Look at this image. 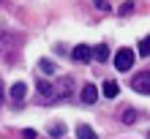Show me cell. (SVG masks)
<instances>
[{
    "label": "cell",
    "mask_w": 150,
    "mask_h": 139,
    "mask_svg": "<svg viewBox=\"0 0 150 139\" xmlns=\"http://www.w3.org/2000/svg\"><path fill=\"white\" fill-rule=\"evenodd\" d=\"M131 63H134V52L131 49H117V55H115V68H117V71H128Z\"/></svg>",
    "instance_id": "2"
},
{
    "label": "cell",
    "mask_w": 150,
    "mask_h": 139,
    "mask_svg": "<svg viewBox=\"0 0 150 139\" xmlns=\"http://www.w3.org/2000/svg\"><path fill=\"white\" fill-rule=\"evenodd\" d=\"M82 101L85 104H96V101H98V90H96V85H85V87H82Z\"/></svg>",
    "instance_id": "5"
},
{
    "label": "cell",
    "mask_w": 150,
    "mask_h": 139,
    "mask_svg": "<svg viewBox=\"0 0 150 139\" xmlns=\"http://www.w3.org/2000/svg\"><path fill=\"white\" fill-rule=\"evenodd\" d=\"M76 136H79V139H96V131H93L90 126H79V128H76Z\"/></svg>",
    "instance_id": "9"
},
{
    "label": "cell",
    "mask_w": 150,
    "mask_h": 139,
    "mask_svg": "<svg viewBox=\"0 0 150 139\" xmlns=\"http://www.w3.org/2000/svg\"><path fill=\"white\" fill-rule=\"evenodd\" d=\"M131 87H134L137 93H147V95H150V71L137 74L134 79H131Z\"/></svg>",
    "instance_id": "3"
},
{
    "label": "cell",
    "mask_w": 150,
    "mask_h": 139,
    "mask_svg": "<svg viewBox=\"0 0 150 139\" xmlns=\"http://www.w3.org/2000/svg\"><path fill=\"white\" fill-rule=\"evenodd\" d=\"M117 93H120V85L115 82V79L104 82V95H107V98H117Z\"/></svg>",
    "instance_id": "7"
},
{
    "label": "cell",
    "mask_w": 150,
    "mask_h": 139,
    "mask_svg": "<svg viewBox=\"0 0 150 139\" xmlns=\"http://www.w3.org/2000/svg\"><path fill=\"white\" fill-rule=\"evenodd\" d=\"M71 57L76 60V63H87V60L93 57V49H90V47H85V44H79V47L71 49Z\"/></svg>",
    "instance_id": "4"
},
{
    "label": "cell",
    "mask_w": 150,
    "mask_h": 139,
    "mask_svg": "<svg viewBox=\"0 0 150 139\" xmlns=\"http://www.w3.org/2000/svg\"><path fill=\"white\" fill-rule=\"evenodd\" d=\"M3 98H6V87H3V82H0V107H3Z\"/></svg>",
    "instance_id": "15"
},
{
    "label": "cell",
    "mask_w": 150,
    "mask_h": 139,
    "mask_svg": "<svg viewBox=\"0 0 150 139\" xmlns=\"http://www.w3.org/2000/svg\"><path fill=\"white\" fill-rule=\"evenodd\" d=\"M66 90H68V79H63L60 82V87H55V85H49V82H38V93L44 95V98H60V95H66Z\"/></svg>",
    "instance_id": "1"
},
{
    "label": "cell",
    "mask_w": 150,
    "mask_h": 139,
    "mask_svg": "<svg viewBox=\"0 0 150 139\" xmlns=\"http://www.w3.org/2000/svg\"><path fill=\"white\" fill-rule=\"evenodd\" d=\"M123 120H126V123H134V120H137V112L134 109H126V112H123Z\"/></svg>",
    "instance_id": "12"
},
{
    "label": "cell",
    "mask_w": 150,
    "mask_h": 139,
    "mask_svg": "<svg viewBox=\"0 0 150 139\" xmlns=\"http://www.w3.org/2000/svg\"><path fill=\"white\" fill-rule=\"evenodd\" d=\"M25 95H28V85H25V82L11 85V98H14V101H22Z\"/></svg>",
    "instance_id": "6"
},
{
    "label": "cell",
    "mask_w": 150,
    "mask_h": 139,
    "mask_svg": "<svg viewBox=\"0 0 150 139\" xmlns=\"http://www.w3.org/2000/svg\"><path fill=\"white\" fill-rule=\"evenodd\" d=\"M93 55H96V60H98V63H107V60H109V47H107V44H98Z\"/></svg>",
    "instance_id": "8"
},
{
    "label": "cell",
    "mask_w": 150,
    "mask_h": 139,
    "mask_svg": "<svg viewBox=\"0 0 150 139\" xmlns=\"http://www.w3.org/2000/svg\"><path fill=\"white\" fill-rule=\"evenodd\" d=\"M49 134H52V136H63L66 128H63V126H55V128H49Z\"/></svg>",
    "instance_id": "13"
},
{
    "label": "cell",
    "mask_w": 150,
    "mask_h": 139,
    "mask_svg": "<svg viewBox=\"0 0 150 139\" xmlns=\"http://www.w3.org/2000/svg\"><path fill=\"white\" fill-rule=\"evenodd\" d=\"M139 55H142V57H150V38H142V41H139Z\"/></svg>",
    "instance_id": "10"
},
{
    "label": "cell",
    "mask_w": 150,
    "mask_h": 139,
    "mask_svg": "<svg viewBox=\"0 0 150 139\" xmlns=\"http://www.w3.org/2000/svg\"><path fill=\"white\" fill-rule=\"evenodd\" d=\"M131 8H134V3H123L120 6V14H131Z\"/></svg>",
    "instance_id": "14"
},
{
    "label": "cell",
    "mask_w": 150,
    "mask_h": 139,
    "mask_svg": "<svg viewBox=\"0 0 150 139\" xmlns=\"http://www.w3.org/2000/svg\"><path fill=\"white\" fill-rule=\"evenodd\" d=\"M38 63H41V71L44 74H55V63H52V60L44 57V60H38Z\"/></svg>",
    "instance_id": "11"
}]
</instances>
